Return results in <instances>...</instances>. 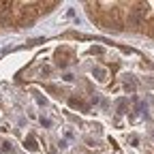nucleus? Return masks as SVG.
<instances>
[{
    "label": "nucleus",
    "mask_w": 154,
    "mask_h": 154,
    "mask_svg": "<svg viewBox=\"0 0 154 154\" xmlns=\"http://www.w3.org/2000/svg\"><path fill=\"white\" fill-rule=\"evenodd\" d=\"M26 146H28V150H36V143H34V139H32V137L26 141Z\"/></svg>",
    "instance_id": "nucleus-2"
},
{
    "label": "nucleus",
    "mask_w": 154,
    "mask_h": 154,
    "mask_svg": "<svg viewBox=\"0 0 154 154\" xmlns=\"http://www.w3.org/2000/svg\"><path fill=\"white\" fill-rule=\"evenodd\" d=\"M94 75H99V79H105V71L103 69H94Z\"/></svg>",
    "instance_id": "nucleus-3"
},
{
    "label": "nucleus",
    "mask_w": 154,
    "mask_h": 154,
    "mask_svg": "<svg viewBox=\"0 0 154 154\" xmlns=\"http://www.w3.org/2000/svg\"><path fill=\"white\" fill-rule=\"evenodd\" d=\"M2 152H7V154H13V143H11V141L2 143Z\"/></svg>",
    "instance_id": "nucleus-1"
}]
</instances>
